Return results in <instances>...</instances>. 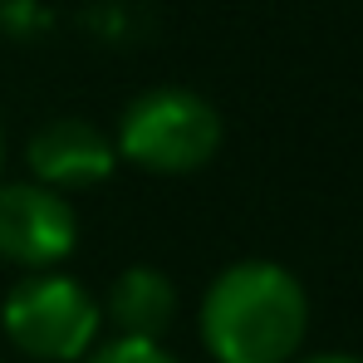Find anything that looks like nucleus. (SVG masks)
<instances>
[{"instance_id": "nucleus-1", "label": "nucleus", "mask_w": 363, "mask_h": 363, "mask_svg": "<svg viewBox=\"0 0 363 363\" xmlns=\"http://www.w3.org/2000/svg\"><path fill=\"white\" fill-rule=\"evenodd\" d=\"M309 334V295L280 260L216 270L196 309V339L211 363H295Z\"/></svg>"}, {"instance_id": "nucleus-2", "label": "nucleus", "mask_w": 363, "mask_h": 363, "mask_svg": "<svg viewBox=\"0 0 363 363\" xmlns=\"http://www.w3.org/2000/svg\"><path fill=\"white\" fill-rule=\"evenodd\" d=\"M113 147L118 162L147 177H191L221 152V113L182 84H157L118 113Z\"/></svg>"}, {"instance_id": "nucleus-3", "label": "nucleus", "mask_w": 363, "mask_h": 363, "mask_svg": "<svg viewBox=\"0 0 363 363\" xmlns=\"http://www.w3.org/2000/svg\"><path fill=\"white\" fill-rule=\"evenodd\" d=\"M0 329L15 354L35 363H84L99 349L104 309L84 280L64 270H40V275H20L5 290Z\"/></svg>"}, {"instance_id": "nucleus-4", "label": "nucleus", "mask_w": 363, "mask_h": 363, "mask_svg": "<svg viewBox=\"0 0 363 363\" xmlns=\"http://www.w3.org/2000/svg\"><path fill=\"white\" fill-rule=\"evenodd\" d=\"M79 245L74 201L40 182H0V260L20 275L60 270Z\"/></svg>"}, {"instance_id": "nucleus-5", "label": "nucleus", "mask_w": 363, "mask_h": 363, "mask_svg": "<svg viewBox=\"0 0 363 363\" xmlns=\"http://www.w3.org/2000/svg\"><path fill=\"white\" fill-rule=\"evenodd\" d=\"M25 167H30V182H40L60 196H74V191L104 186L123 162H118V147H113V133H104L99 123L55 118L30 138Z\"/></svg>"}, {"instance_id": "nucleus-6", "label": "nucleus", "mask_w": 363, "mask_h": 363, "mask_svg": "<svg viewBox=\"0 0 363 363\" xmlns=\"http://www.w3.org/2000/svg\"><path fill=\"white\" fill-rule=\"evenodd\" d=\"M99 309H104V324L113 329V339L162 344L177 319V285L157 265H128L108 280V295L99 300Z\"/></svg>"}, {"instance_id": "nucleus-7", "label": "nucleus", "mask_w": 363, "mask_h": 363, "mask_svg": "<svg viewBox=\"0 0 363 363\" xmlns=\"http://www.w3.org/2000/svg\"><path fill=\"white\" fill-rule=\"evenodd\" d=\"M84 363H182L167 344H147V339H99V349Z\"/></svg>"}, {"instance_id": "nucleus-8", "label": "nucleus", "mask_w": 363, "mask_h": 363, "mask_svg": "<svg viewBox=\"0 0 363 363\" xmlns=\"http://www.w3.org/2000/svg\"><path fill=\"white\" fill-rule=\"evenodd\" d=\"M295 363H363L359 354H300Z\"/></svg>"}, {"instance_id": "nucleus-9", "label": "nucleus", "mask_w": 363, "mask_h": 363, "mask_svg": "<svg viewBox=\"0 0 363 363\" xmlns=\"http://www.w3.org/2000/svg\"><path fill=\"white\" fill-rule=\"evenodd\" d=\"M0 162H5V123H0Z\"/></svg>"}]
</instances>
